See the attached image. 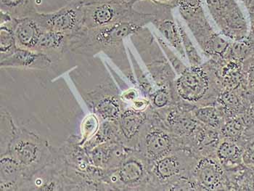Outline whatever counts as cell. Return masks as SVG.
Returning <instances> with one entry per match:
<instances>
[{"label": "cell", "instance_id": "3957f363", "mask_svg": "<svg viewBox=\"0 0 254 191\" xmlns=\"http://www.w3.org/2000/svg\"><path fill=\"white\" fill-rule=\"evenodd\" d=\"M199 157L183 148L150 162L148 191H192L190 178Z\"/></svg>", "mask_w": 254, "mask_h": 191}, {"label": "cell", "instance_id": "5bb4252c", "mask_svg": "<svg viewBox=\"0 0 254 191\" xmlns=\"http://www.w3.org/2000/svg\"><path fill=\"white\" fill-rule=\"evenodd\" d=\"M1 68L23 70H46L53 64L51 56L42 52L17 48L13 54L0 61Z\"/></svg>", "mask_w": 254, "mask_h": 191}, {"label": "cell", "instance_id": "ba28073f", "mask_svg": "<svg viewBox=\"0 0 254 191\" xmlns=\"http://www.w3.org/2000/svg\"><path fill=\"white\" fill-rule=\"evenodd\" d=\"M129 3H95L84 4V27L86 29L131 23L145 27L155 18L154 12H139Z\"/></svg>", "mask_w": 254, "mask_h": 191}, {"label": "cell", "instance_id": "9c48e42d", "mask_svg": "<svg viewBox=\"0 0 254 191\" xmlns=\"http://www.w3.org/2000/svg\"><path fill=\"white\" fill-rule=\"evenodd\" d=\"M105 177L114 190L148 191L150 162L138 150L128 148L117 168L107 171Z\"/></svg>", "mask_w": 254, "mask_h": 191}, {"label": "cell", "instance_id": "7c38bea8", "mask_svg": "<svg viewBox=\"0 0 254 191\" xmlns=\"http://www.w3.org/2000/svg\"><path fill=\"white\" fill-rule=\"evenodd\" d=\"M191 190L221 191L229 187L223 165L215 155L200 156L191 172Z\"/></svg>", "mask_w": 254, "mask_h": 191}, {"label": "cell", "instance_id": "cb8c5ba5", "mask_svg": "<svg viewBox=\"0 0 254 191\" xmlns=\"http://www.w3.org/2000/svg\"><path fill=\"white\" fill-rule=\"evenodd\" d=\"M149 100L155 111L167 109L176 102L175 92L167 87H156Z\"/></svg>", "mask_w": 254, "mask_h": 191}, {"label": "cell", "instance_id": "d590c367", "mask_svg": "<svg viewBox=\"0 0 254 191\" xmlns=\"http://www.w3.org/2000/svg\"><path fill=\"white\" fill-rule=\"evenodd\" d=\"M250 99H251V104L250 108H249V110H250L251 113H252V115L254 117V95H251L250 94Z\"/></svg>", "mask_w": 254, "mask_h": 191}, {"label": "cell", "instance_id": "30bf717a", "mask_svg": "<svg viewBox=\"0 0 254 191\" xmlns=\"http://www.w3.org/2000/svg\"><path fill=\"white\" fill-rule=\"evenodd\" d=\"M204 4L219 34L231 42L248 38L250 25L237 0H204Z\"/></svg>", "mask_w": 254, "mask_h": 191}, {"label": "cell", "instance_id": "7a4b0ae2", "mask_svg": "<svg viewBox=\"0 0 254 191\" xmlns=\"http://www.w3.org/2000/svg\"><path fill=\"white\" fill-rule=\"evenodd\" d=\"M177 101H183L195 107L215 104L222 91L215 65L208 60L198 66L188 65L175 82Z\"/></svg>", "mask_w": 254, "mask_h": 191}, {"label": "cell", "instance_id": "8fae6325", "mask_svg": "<svg viewBox=\"0 0 254 191\" xmlns=\"http://www.w3.org/2000/svg\"><path fill=\"white\" fill-rule=\"evenodd\" d=\"M32 16L45 30L71 36L84 27V4L82 2H68L59 10L50 12L37 11Z\"/></svg>", "mask_w": 254, "mask_h": 191}, {"label": "cell", "instance_id": "f546056e", "mask_svg": "<svg viewBox=\"0 0 254 191\" xmlns=\"http://www.w3.org/2000/svg\"><path fill=\"white\" fill-rule=\"evenodd\" d=\"M139 90H137V87L127 88L121 94V99L125 103H130L131 104L132 102L136 101L137 98H139Z\"/></svg>", "mask_w": 254, "mask_h": 191}, {"label": "cell", "instance_id": "e0dca14e", "mask_svg": "<svg viewBox=\"0 0 254 191\" xmlns=\"http://www.w3.org/2000/svg\"><path fill=\"white\" fill-rule=\"evenodd\" d=\"M45 29L34 17L17 18L15 36L17 47L23 49L36 51L41 35Z\"/></svg>", "mask_w": 254, "mask_h": 191}, {"label": "cell", "instance_id": "836d02e7", "mask_svg": "<svg viewBox=\"0 0 254 191\" xmlns=\"http://www.w3.org/2000/svg\"><path fill=\"white\" fill-rule=\"evenodd\" d=\"M84 4H95V3H129L134 5V0H84Z\"/></svg>", "mask_w": 254, "mask_h": 191}, {"label": "cell", "instance_id": "9a60e30c", "mask_svg": "<svg viewBox=\"0 0 254 191\" xmlns=\"http://www.w3.org/2000/svg\"><path fill=\"white\" fill-rule=\"evenodd\" d=\"M172 10V9L157 7V10L154 12L155 18L152 23L169 45L175 48L181 59L186 60L180 28L177 22L175 21Z\"/></svg>", "mask_w": 254, "mask_h": 191}, {"label": "cell", "instance_id": "2e32d148", "mask_svg": "<svg viewBox=\"0 0 254 191\" xmlns=\"http://www.w3.org/2000/svg\"><path fill=\"white\" fill-rule=\"evenodd\" d=\"M99 94L98 97L95 96L92 99L94 111L105 121L117 123L121 114L126 109L117 87Z\"/></svg>", "mask_w": 254, "mask_h": 191}, {"label": "cell", "instance_id": "4fadbf2b", "mask_svg": "<svg viewBox=\"0 0 254 191\" xmlns=\"http://www.w3.org/2000/svg\"><path fill=\"white\" fill-rule=\"evenodd\" d=\"M148 120V111L126 108L118 120L117 127L121 142L127 148H137L141 131Z\"/></svg>", "mask_w": 254, "mask_h": 191}, {"label": "cell", "instance_id": "e575fe53", "mask_svg": "<svg viewBox=\"0 0 254 191\" xmlns=\"http://www.w3.org/2000/svg\"><path fill=\"white\" fill-rule=\"evenodd\" d=\"M244 5L246 6L247 10L254 8V0H241Z\"/></svg>", "mask_w": 254, "mask_h": 191}, {"label": "cell", "instance_id": "f1b7e54d", "mask_svg": "<svg viewBox=\"0 0 254 191\" xmlns=\"http://www.w3.org/2000/svg\"><path fill=\"white\" fill-rule=\"evenodd\" d=\"M99 125L98 119L94 114H90L84 118L81 125V144L84 143L86 141L89 140L98 131Z\"/></svg>", "mask_w": 254, "mask_h": 191}, {"label": "cell", "instance_id": "4dcf8cb0", "mask_svg": "<svg viewBox=\"0 0 254 191\" xmlns=\"http://www.w3.org/2000/svg\"><path fill=\"white\" fill-rule=\"evenodd\" d=\"M143 1V0H134V4L137 1ZM151 1L156 7H165V8L173 9L178 7L180 5V0H147Z\"/></svg>", "mask_w": 254, "mask_h": 191}, {"label": "cell", "instance_id": "484cf974", "mask_svg": "<svg viewBox=\"0 0 254 191\" xmlns=\"http://www.w3.org/2000/svg\"><path fill=\"white\" fill-rule=\"evenodd\" d=\"M180 28V34H181L182 42H183V48L186 53V59L189 63L190 66H198L203 64L201 56L199 55L198 52L196 50L193 43L186 32L184 26L182 25L181 22L177 20Z\"/></svg>", "mask_w": 254, "mask_h": 191}, {"label": "cell", "instance_id": "4316f807", "mask_svg": "<svg viewBox=\"0 0 254 191\" xmlns=\"http://www.w3.org/2000/svg\"><path fill=\"white\" fill-rule=\"evenodd\" d=\"M155 36H156V40L158 41L160 46H161V49H162L163 52H164V54H165L166 59H168L172 68L175 70L177 76L181 74V73L188 68V65H187L186 64L182 61V59H180V57H178V56L174 53V51L169 48V45H168V44L166 43L165 41L163 40V39L158 35Z\"/></svg>", "mask_w": 254, "mask_h": 191}, {"label": "cell", "instance_id": "603a6c76", "mask_svg": "<svg viewBox=\"0 0 254 191\" xmlns=\"http://www.w3.org/2000/svg\"><path fill=\"white\" fill-rule=\"evenodd\" d=\"M0 10L14 18L32 16L37 12L34 0H0Z\"/></svg>", "mask_w": 254, "mask_h": 191}, {"label": "cell", "instance_id": "7402d4cb", "mask_svg": "<svg viewBox=\"0 0 254 191\" xmlns=\"http://www.w3.org/2000/svg\"><path fill=\"white\" fill-rule=\"evenodd\" d=\"M193 113L196 120L200 124L219 131L226 117L223 111L216 103L203 107H196Z\"/></svg>", "mask_w": 254, "mask_h": 191}, {"label": "cell", "instance_id": "44dd1931", "mask_svg": "<svg viewBox=\"0 0 254 191\" xmlns=\"http://www.w3.org/2000/svg\"><path fill=\"white\" fill-rule=\"evenodd\" d=\"M244 147L236 141L221 138L215 151L216 159L222 165L238 164L242 160Z\"/></svg>", "mask_w": 254, "mask_h": 191}, {"label": "cell", "instance_id": "6da1fadb", "mask_svg": "<svg viewBox=\"0 0 254 191\" xmlns=\"http://www.w3.org/2000/svg\"><path fill=\"white\" fill-rule=\"evenodd\" d=\"M143 28L131 23H116L92 29L83 28L76 34L69 36L68 50L89 57L105 53L114 61L128 81L137 87L124 41Z\"/></svg>", "mask_w": 254, "mask_h": 191}, {"label": "cell", "instance_id": "d6a6232c", "mask_svg": "<svg viewBox=\"0 0 254 191\" xmlns=\"http://www.w3.org/2000/svg\"><path fill=\"white\" fill-rule=\"evenodd\" d=\"M150 106V100L146 98H137L136 101L132 102V103L130 104V107L132 108L134 110L139 111H147Z\"/></svg>", "mask_w": 254, "mask_h": 191}, {"label": "cell", "instance_id": "8d00e7d4", "mask_svg": "<svg viewBox=\"0 0 254 191\" xmlns=\"http://www.w3.org/2000/svg\"><path fill=\"white\" fill-rule=\"evenodd\" d=\"M246 40L249 42V44L252 45V48L254 49V39L249 38V37H248V38L246 39Z\"/></svg>", "mask_w": 254, "mask_h": 191}, {"label": "cell", "instance_id": "ffe728a7", "mask_svg": "<svg viewBox=\"0 0 254 191\" xmlns=\"http://www.w3.org/2000/svg\"><path fill=\"white\" fill-rule=\"evenodd\" d=\"M69 36L58 31L44 30L41 35L36 51L42 52L51 56H60L68 50Z\"/></svg>", "mask_w": 254, "mask_h": 191}, {"label": "cell", "instance_id": "52a82bcc", "mask_svg": "<svg viewBox=\"0 0 254 191\" xmlns=\"http://www.w3.org/2000/svg\"><path fill=\"white\" fill-rule=\"evenodd\" d=\"M6 152L18 161L25 180L51 161L50 146L37 134L24 129L16 131Z\"/></svg>", "mask_w": 254, "mask_h": 191}, {"label": "cell", "instance_id": "74e56055", "mask_svg": "<svg viewBox=\"0 0 254 191\" xmlns=\"http://www.w3.org/2000/svg\"><path fill=\"white\" fill-rule=\"evenodd\" d=\"M68 2H83L84 0H66Z\"/></svg>", "mask_w": 254, "mask_h": 191}, {"label": "cell", "instance_id": "1f68e13d", "mask_svg": "<svg viewBox=\"0 0 254 191\" xmlns=\"http://www.w3.org/2000/svg\"><path fill=\"white\" fill-rule=\"evenodd\" d=\"M242 161L246 165L254 167V141L244 148Z\"/></svg>", "mask_w": 254, "mask_h": 191}, {"label": "cell", "instance_id": "277c9868", "mask_svg": "<svg viewBox=\"0 0 254 191\" xmlns=\"http://www.w3.org/2000/svg\"><path fill=\"white\" fill-rule=\"evenodd\" d=\"M147 111L148 120L141 131L136 149L142 153L149 162L158 160L181 148H188L186 141L166 127L151 106Z\"/></svg>", "mask_w": 254, "mask_h": 191}, {"label": "cell", "instance_id": "8992f818", "mask_svg": "<svg viewBox=\"0 0 254 191\" xmlns=\"http://www.w3.org/2000/svg\"><path fill=\"white\" fill-rule=\"evenodd\" d=\"M179 11L208 60L223 59L230 42L225 40L222 34L216 32L210 24L203 4L195 6L180 5Z\"/></svg>", "mask_w": 254, "mask_h": 191}, {"label": "cell", "instance_id": "ac0fdd59", "mask_svg": "<svg viewBox=\"0 0 254 191\" xmlns=\"http://www.w3.org/2000/svg\"><path fill=\"white\" fill-rule=\"evenodd\" d=\"M23 172L18 161L8 152L1 155L0 187L1 191L20 190L24 181Z\"/></svg>", "mask_w": 254, "mask_h": 191}, {"label": "cell", "instance_id": "83f0119b", "mask_svg": "<svg viewBox=\"0 0 254 191\" xmlns=\"http://www.w3.org/2000/svg\"><path fill=\"white\" fill-rule=\"evenodd\" d=\"M243 76L245 88L254 96V49L243 62Z\"/></svg>", "mask_w": 254, "mask_h": 191}, {"label": "cell", "instance_id": "5b68a950", "mask_svg": "<svg viewBox=\"0 0 254 191\" xmlns=\"http://www.w3.org/2000/svg\"><path fill=\"white\" fill-rule=\"evenodd\" d=\"M141 59L145 64L150 77L156 87H167L175 92L177 76L170 63L153 35L144 27L130 37Z\"/></svg>", "mask_w": 254, "mask_h": 191}, {"label": "cell", "instance_id": "d4e9b609", "mask_svg": "<svg viewBox=\"0 0 254 191\" xmlns=\"http://www.w3.org/2000/svg\"><path fill=\"white\" fill-rule=\"evenodd\" d=\"M128 55L130 56V60H131V65H132L134 77H135L136 81H137V87L139 88V90L142 92L144 97L149 99L156 89L154 88L152 83L149 80L148 78L145 75V72L139 66L137 60H136L134 56H133L129 48H128Z\"/></svg>", "mask_w": 254, "mask_h": 191}, {"label": "cell", "instance_id": "d6986e66", "mask_svg": "<svg viewBox=\"0 0 254 191\" xmlns=\"http://www.w3.org/2000/svg\"><path fill=\"white\" fill-rule=\"evenodd\" d=\"M17 18L8 14L0 12V59H7L16 51L17 44L15 36V27Z\"/></svg>", "mask_w": 254, "mask_h": 191}]
</instances>
